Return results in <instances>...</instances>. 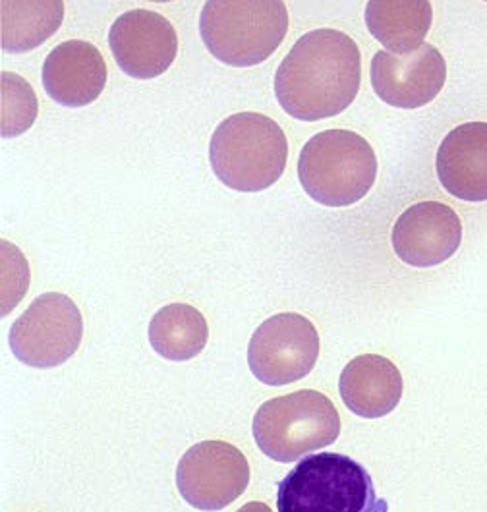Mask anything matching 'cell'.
Segmentation results:
<instances>
[{
    "label": "cell",
    "instance_id": "6da1fadb",
    "mask_svg": "<svg viewBox=\"0 0 487 512\" xmlns=\"http://www.w3.org/2000/svg\"><path fill=\"white\" fill-rule=\"evenodd\" d=\"M362 82V57L356 41L339 29L302 35L275 74V95L283 111L317 122L346 111Z\"/></svg>",
    "mask_w": 487,
    "mask_h": 512
},
{
    "label": "cell",
    "instance_id": "277c9868",
    "mask_svg": "<svg viewBox=\"0 0 487 512\" xmlns=\"http://www.w3.org/2000/svg\"><path fill=\"white\" fill-rule=\"evenodd\" d=\"M279 512H385L368 470L337 453H317L298 462L277 491Z\"/></svg>",
    "mask_w": 487,
    "mask_h": 512
},
{
    "label": "cell",
    "instance_id": "8992f818",
    "mask_svg": "<svg viewBox=\"0 0 487 512\" xmlns=\"http://www.w3.org/2000/svg\"><path fill=\"white\" fill-rule=\"evenodd\" d=\"M341 416L329 397L304 389L263 402L254 418L259 451L275 462H294L333 445Z\"/></svg>",
    "mask_w": 487,
    "mask_h": 512
},
{
    "label": "cell",
    "instance_id": "5b68a950",
    "mask_svg": "<svg viewBox=\"0 0 487 512\" xmlns=\"http://www.w3.org/2000/svg\"><path fill=\"white\" fill-rule=\"evenodd\" d=\"M298 178L317 203L348 207L370 194L377 178V155L356 132L325 130L304 145Z\"/></svg>",
    "mask_w": 487,
    "mask_h": 512
},
{
    "label": "cell",
    "instance_id": "7a4b0ae2",
    "mask_svg": "<svg viewBox=\"0 0 487 512\" xmlns=\"http://www.w3.org/2000/svg\"><path fill=\"white\" fill-rule=\"evenodd\" d=\"M209 161L217 178L232 190H267L287 169V134L265 114H232L211 136Z\"/></svg>",
    "mask_w": 487,
    "mask_h": 512
},
{
    "label": "cell",
    "instance_id": "ffe728a7",
    "mask_svg": "<svg viewBox=\"0 0 487 512\" xmlns=\"http://www.w3.org/2000/svg\"><path fill=\"white\" fill-rule=\"evenodd\" d=\"M2 315L6 317L26 296L29 267L26 256L8 240H2Z\"/></svg>",
    "mask_w": 487,
    "mask_h": 512
},
{
    "label": "cell",
    "instance_id": "d6986e66",
    "mask_svg": "<svg viewBox=\"0 0 487 512\" xmlns=\"http://www.w3.org/2000/svg\"><path fill=\"white\" fill-rule=\"evenodd\" d=\"M39 103L28 80L14 72L0 74V136L18 138L35 124Z\"/></svg>",
    "mask_w": 487,
    "mask_h": 512
},
{
    "label": "cell",
    "instance_id": "9a60e30c",
    "mask_svg": "<svg viewBox=\"0 0 487 512\" xmlns=\"http://www.w3.org/2000/svg\"><path fill=\"white\" fill-rule=\"evenodd\" d=\"M404 381L399 368L385 356L362 354L348 362L339 379L344 406L368 420L389 416L402 399Z\"/></svg>",
    "mask_w": 487,
    "mask_h": 512
},
{
    "label": "cell",
    "instance_id": "52a82bcc",
    "mask_svg": "<svg viewBox=\"0 0 487 512\" xmlns=\"http://www.w3.org/2000/svg\"><path fill=\"white\" fill-rule=\"evenodd\" d=\"M84 339V317L72 298L47 292L35 298L10 329V348L29 368L49 370L68 362Z\"/></svg>",
    "mask_w": 487,
    "mask_h": 512
},
{
    "label": "cell",
    "instance_id": "ba28073f",
    "mask_svg": "<svg viewBox=\"0 0 487 512\" xmlns=\"http://www.w3.org/2000/svg\"><path fill=\"white\" fill-rule=\"evenodd\" d=\"M317 358L316 325L300 313H277L265 319L248 346L250 370L271 387L304 379L316 368Z\"/></svg>",
    "mask_w": 487,
    "mask_h": 512
},
{
    "label": "cell",
    "instance_id": "e0dca14e",
    "mask_svg": "<svg viewBox=\"0 0 487 512\" xmlns=\"http://www.w3.org/2000/svg\"><path fill=\"white\" fill-rule=\"evenodd\" d=\"M64 20L60 0H2L0 45L6 53H28L57 33Z\"/></svg>",
    "mask_w": 487,
    "mask_h": 512
},
{
    "label": "cell",
    "instance_id": "9c48e42d",
    "mask_svg": "<svg viewBox=\"0 0 487 512\" xmlns=\"http://www.w3.org/2000/svg\"><path fill=\"white\" fill-rule=\"evenodd\" d=\"M250 484L244 453L225 441H203L186 451L176 468V485L188 505L198 511H223Z\"/></svg>",
    "mask_w": 487,
    "mask_h": 512
},
{
    "label": "cell",
    "instance_id": "3957f363",
    "mask_svg": "<svg viewBox=\"0 0 487 512\" xmlns=\"http://www.w3.org/2000/svg\"><path fill=\"white\" fill-rule=\"evenodd\" d=\"M288 31V10L281 0H209L203 4L200 33L217 60L258 66L271 57Z\"/></svg>",
    "mask_w": 487,
    "mask_h": 512
},
{
    "label": "cell",
    "instance_id": "ac0fdd59",
    "mask_svg": "<svg viewBox=\"0 0 487 512\" xmlns=\"http://www.w3.org/2000/svg\"><path fill=\"white\" fill-rule=\"evenodd\" d=\"M209 327L200 310L190 304H169L153 315L149 342L153 350L172 362H186L201 354Z\"/></svg>",
    "mask_w": 487,
    "mask_h": 512
},
{
    "label": "cell",
    "instance_id": "4fadbf2b",
    "mask_svg": "<svg viewBox=\"0 0 487 512\" xmlns=\"http://www.w3.org/2000/svg\"><path fill=\"white\" fill-rule=\"evenodd\" d=\"M107 86V62L89 41L72 39L57 45L43 64V87L62 107H86Z\"/></svg>",
    "mask_w": 487,
    "mask_h": 512
},
{
    "label": "cell",
    "instance_id": "5bb4252c",
    "mask_svg": "<svg viewBox=\"0 0 487 512\" xmlns=\"http://www.w3.org/2000/svg\"><path fill=\"white\" fill-rule=\"evenodd\" d=\"M441 186L460 201H487V122H466L451 130L437 149Z\"/></svg>",
    "mask_w": 487,
    "mask_h": 512
},
{
    "label": "cell",
    "instance_id": "2e32d148",
    "mask_svg": "<svg viewBox=\"0 0 487 512\" xmlns=\"http://www.w3.org/2000/svg\"><path fill=\"white\" fill-rule=\"evenodd\" d=\"M433 10L426 0H372L366 6V26L393 55L420 49L430 33Z\"/></svg>",
    "mask_w": 487,
    "mask_h": 512
},
{
    "label": "cell",
    "instance_id": "8fae6325",
    "mask_svg": "<svg viewBox=\"0 0 487 512\" xmlns=\"http://www.w3.org/2000/svg\"><path fill=\"white\" fill-rule=\"evenodd\" d=\"M109 47L124 74L153 80L171 68L178 53V35L159 12L136 8L116 18L109 31Z\"/></svg>",
    "mask_w": 487,
    "mask_h": 512
},
{
    "label": "cell",
    "instance_id": "30bf717a",
    "mask_svg": "<svg viewBox=\"0 0 487 512\" xmlns=\"http://www.w3.org/2000/svg\"><path fill=\"white\" fill-rule=\"evenodd\" d=\"M370 78L383 103L412 111L426 107L441 93L447 82V62L430 43L408 55L379 51L373 55Z\"/></svg>",
    "mask_w": 487,
    "mask_h": 512
},
{
    "label": "cell",
    "instance_id": "7c38bea8",
    "mask_svg": "<svg viewBox=\"0 0 487 512\" xmlns=\"http://www.w3.org/2000/svg\"><path fill=\"white\" fill-rule=\"evenodd\" d=\"M462 242L459 213L441 201H420L402 211L393 227V250L402 263L435 267L457 254Z\"/></svg>",
    "mask_w": 487,
    "mask_h": 512
}]
</instances>
